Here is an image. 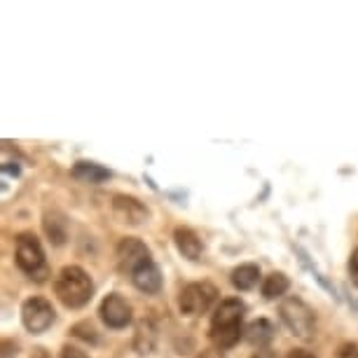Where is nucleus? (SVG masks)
I'll return each mask as SVG.
<instances>
[{
    "mask_svg": "<svg viewBox=\"0 0 358 358\" xmlns=\"http://www.w3.org/2000/svg\"><path fill=\"white\" fill-rule=\"evenodd\" d=\"M99 314H101V321L113 330L127 328L131 323V305L120 293L106 295L99 307Z\"/></svg>",
    "mask_w": 358,
    "mask_h": 358,
    "instance_id": "nucleus-7",
    "label": "nucleus"
},
{
    "mask_svg": "<svg viewBox=\"0 0 358 358\" xmlns=\"http://www.w3.org/2000/svg\"><path fill=\"white\" fill-rule=\"evenodd\" d=\"M155 328L150 321H141L136 328V337H134V347L138 349V354H150L155 349Z\"/></svg>",
    "mask_w": 358,
    "mask_h": 358,
    "instance_id": "nucleus-17",
    "label": "nucleus"
},
{
    "mask_svg": "<svg viewBox=\"0 0 358 358\" xmlns=\"http://www.w3.org/2000/svg\"><path fill=\"white\" fill-rule=\"evenodd\" d=\"M218 300V288L208 281H194L180 290L178 295V309L185 316H199L211 309L213 302Z\"/></svg>",
    "mask_w": 358,
    "mask_h": 358,
    "instance_id": "nucleus-4",
    "label": "nucleus"
},
{
    "mask_svg": "<svg viewBox=\"0 0 358 358\" xmlns=\"http://www.w3.org/2000/svg\"><path fill=\"white\" fill-rule=\"evenodd\" d=\"M73 335L83 337L87 342H96V330H94L92 323H78V326L73 328Z\"/></svg>",
    "mask_w": 358,
    "mask_h": 358,
    "instance_id": "nucleus-18",
    "label": "nucleus"
},
{
    "mask_svg": "<svg viewBox=\"0 0 358 358\" xmlns=\"http://www.w3.org/2000/svg\"><path fill=\"white\" fill-rule=\"evenodd\" d=\"M279 314H281V321L286 323L293 335L305 337V340L314 335V328H316L314 309L309 307L302 297H295V295L286 297L279 305Z\"/></svg>",
    "mask_w": 358,
    "mask_h": 358,
    "instance_id": "nucleus-3",
    "label": "nucleus"
},
{
    "mask_svg": "<svg viewBox=\"0 0 358 358\" xmlns=\"http://www.w3.org/2000/svg\"><path fill=\"white\" fill-rule=\"evenodd\" d=\"M15 262L24 274H29L31 279L45 281L47 276V265H45V251L40 246L36 234H19L17 236V251H15Z\"/></svg>",
    "mask_w": 358,
    "mask_h": 358,
    "instance_id": "nucleus-2",
    "label": "nucleus"
},
{
    "mask_svg": "<svg viewBox=\"0 0 358 358\" xmlns=\"http://www.w3.org/2000/svg\"><path fill=\"white\" fill-rule=\"evenodd\" d=\"M173 241H176L178 253L183 255V258H187V260H199L201 253H204V244H201L197 232L190 229V227H176Z\"/></svg>",
    "mask_w": 358,
    "mask_h": 358,
    "instance_id": "nucleus-11",
    "label": "nucleus"
},
{
    "mask_svg": "<svg viewBox=\"0 0 358 358\" xmlns=\"http://www.w3.org/2000/svg\"><path fill=\"white\" fill-rule=\"evenodd\" d=\"M337 358H358V342H344L337 349Z\"/></svg>",
    "mask_w": 358,
    "mask_h": 358,
    "instance_id": "nucleus-19",
    "label": "nucleus"
},
{
    "mask_svg": "<svg viewBox=\"0 0 358 358\" xmlns=\"http://www.w3.org/2000/svg\"><path fill=\"white\" fill-rule=\"evenodd\" d=\"M194 358H225V354H222L220 349H215V347H208V349H201Z\"/></svg>",
    "mask_w": 358,
    "mask_h": 358,
    "instance_id": "nucleus-22",
    "label": "nucleus"
},
{
    "mask_svg": "<svg viewBox=\"0 0 358 358\" xmlns=\"http://www.w3.org/2000/svg\"><path fill=\"white\" fill-rule=\"evenodd\" d=\"M288 288H290L288 276L281 272H272L262 281V295H265L267 300H279V297L288 293Z\"/></svg>",
    "mask_w": 358,
    "mask_h": 358,
    "instance_id": "nucleus-16",
    "label": "nucleus"
},
{
    "mask_svg": "<svg viewBox=\"0 0 358 358\" xmlns=\"http://www.w3.org/2000/svg\"><path fill=\"white\" fill-rule=\"evenodd\" d=\"M54 319H57V314H54V307L50 305V300H45V297H29V300L22 305V321L29 333L33 335H40L45 333L47 328H52Z\"/></svg>",
    "mask_w": 358,
    "mask_h": 358,
    "instance_id": "nucleus-5",
    "label": "nucleus"
},
{
    "mask_svg": "<svg viewBox=\"0 0 358 358\" xmlns=\"http://www.w3.org/2000/svg\"><path fill=\"white\" fill-rule=\"evenodd\" d=\"M274 333H276V328L269 319H255V321L248 323L246 330H244L246 340L251 344H255V347H265V344H269L274 340Z\"/></svg>",
    "mask_w": 358,
    "mask_h": 358,
    "instance_id": "nucleus-13",
    "label": "nucleus"
},
{
    "mask_svg": "<svg viewBox=\"0 0 358 358\" xmlns=\"http://www.w3.org/2000/svg\"><path fill=\"white\" fill-rule=\"evenodd\" d=\"M131 281H134V286L141 290V293H148V295L159 293V288H162V272H159L157 262H155V260L143 262V265H141L136 272L131 274Z\"/></svg>",
    "mask_w": 358,
    "mask_h": 358,
    "instance_id": "nucleus-10",
    "label": "nucleus"
},
{
    "mask_svg": "<svg viewBox=\"0 0 358 358\" xmlns=\"http://www.w3.org/2000/svg\"><path fill=\"white\" fill-rule=\"evenodd\" d=\"M54 293L62 300L64 307L69 309H80L92 300L94 295V283L90 279V274L83 267L69 265L59 272L57 281H54Z\"/></svg>",
    "mask_w": 358,
    "mask_h": 358,
    "instance_id": "nucleus-1",
    "label": "nucleus"
},
{
    "mask_svg": "<svg viewBox=\"0 0 358 358\" xmlns=\"http://www.w3.org/2000/svg\"><path fill=\"white\" fill-rule=\"evenodd\" d=\"M113 211L117 215L120 222H127V225H143L148 220V206L136 197H129V194H115L113 197Z\"/></svg>",
    "mask_w": 358,
    "mask_h": 358,
    "instance_id": "nucleus-8",
    "label": "nucleus"
},
{
    "mask_svg": "<svg viewBox=\"0 0 358 358\" xmlns=\"http://www.w3.org/2000/svg\"><path fill=\"white\" fill-rule=\"evenodd\" d=\"M349 276L358 286V248H354V253H351V258H349Z\"/></svg>",
    "mask_w": 358,
    "mask_h": 358,
    "instance_id": "nucleus-20",
    "label": "nucleus"
},
{
    "mask_svg": "<svg viewBox=\"0 0 358 358\" xmlns=\"http://www.w3.org/2000/svg\"><path fill=\"white\" fill-rule=\"evenodd\" d=\"M71 173H73V178L83 180V183H90V185H99L113 176L106 166L94 164V162H78Z\"/></svg>",
    "mask_w": 358,
    "mask_h": 358,
    "instance_id": "nucleus-12",
    "label": "nucleus"
},
{
    "mask_svg": "<svg viewBox=\"0 0 358 358\" xmlns=\"http://www.w3.org/2000/svg\"><path fill=\"white\" fill-rule=\"evenodd\" d=\"M45 234L50 236V241L54 246H62L66 241V229H69V222H66L64 213L59 211H47L45 220H43Z\"/></svg>",
    "mask_w": 358,
    "mask_h": 358,
    "instance_id": "nucleus-14",
    "label": "nucleus"
},
{
    "mask_svg": "<svg viewBox=\"0 0 358 358\" xmlns=\"http://www.w3.org/2000/svg\"><path fill=\"white\" fill-rule=\"evenodd\" d=\"M286 358H316V356L307 349H293V351H288Z\"/></svg>",
    "mask_w": 358,
    "mask_h": 358,
    "instance_id": "nucleus-23",
    "label": "nucleus"
},
{
    "mask_svg": "<svg viewBox=\"0 0 358 358\" xmlns=\"http://www.w3.org/2000/svg\"><path fill=\"white\" fill-rule=\"evenodd\" d=\"M246 314V305L239 300V297H227L222 300L218 309H215L213 319H211V328H229V326H241Z\"/></svg>",
    "mask_w": 358,
    "mask_h": 358,
    "instance_id": "nucleus-9",
    "label": "nucleus"
},
{
    "mask_svg": "<svg viewBox=\"0 0 358 358\" xmlns=\"http://www.w3.org/2000/svg\"><path fill=\"white\" fill-rule=\"evenodd\" d=\"M148 260H152V255L148 251V246L141 239H136V236H124L117 244V265L124 274L131 276Z\"/></svg>",
    "mask_w": 358,
    "mask_h": 358,
    "instance_id": "nucleus-6",
    "label": "nucleus"
},
{
    "mask_svg": "<svg viewBox=\"0 0 358 358\" xmlns=\"http://www.w3.org/2000/svg\"><path fill=\"white\" fill-rule=\"evenodd\" d=\"M62 358H90V356H87L83 349H78V347H71V344H66V347L62 349Z\"/></svg>",
    "mask_w": 358,
    "mask_h": 358,
    "instance_id": "nucleus-21",
    "label": "nucleus"
},
{
    "mask_svg": "<svg viewBox=\"0 0 358 358\" xmlns=\"http://www.w3.org/2000/svg\"><path fill=\"white\" fill-rule=\"evenodd\" d=\"M258 281H260V267L258 265H239L232 272V286L236 290H251L258 286Z\"/></svg>",
    "mask_w": 358,
    "mask_h": 358,
    "instance_id": "nucleus-15",
    "label": "nucleus"
}]
</instances>
